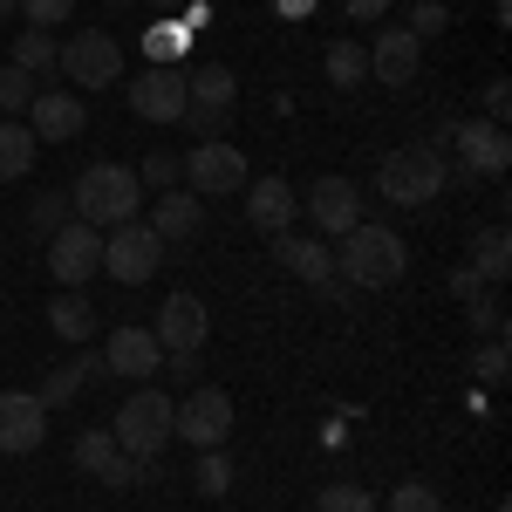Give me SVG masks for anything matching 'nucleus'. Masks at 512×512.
I'll return each instance as SVG.
<instances>
[{"label":"nucleus","instance_id":"nucleus-1","mask_svg":"<svg viewBox=\"0 0 512 512\" xmlns=\"http://www.w3.org/2000/svg\"><path fill=\"white\" fill-rule=\"evenodd\" d=\"M451 185V164H444V151L437 144H396L390 158H383V171H376V192L390 198V205H403V212H424V205H437V192Z\"/></svg>","mask_w":512,"mask_h":512},{"label":"nucleus","instance_id":"nucleus-2","mask_svg":"<svg viewBox=\"0 0 512 512\" xmlns=\"http://www.w3.org/2000/svg\"><path fill=\"white\" fill-rule=\"evenodd\" d=\"M137 205H144V185H137L130 164H89L76 178V192H69V212H76L82 226H96V233L137 219Z\"/></svg>","mask_w":512,"mask_h":512},{"label":"nucleus","instance_id":"nucleus-3","mask_svg":"<svg viewBox=\"0 0 512 512\" xmlns=\"http://www.w3.org/2000/svg\"><path fill=\"white\" fill-rule=\"evenodd\" d=\"M403 267H410L403 239L390 226H369V219L349 226L342 246H335V274L349 280V287H390V280H403Z\"/></svg>","mask_w":512,"mask_h":512},{"label":"nucleus","instance_id":"nucleus-4","mask_svg":"<svg viewBox=\"0 0 512 512\" xmlns=\"http://www.w3.org/2000/svg\"><path fill=\"white\" fill-rule=\"evenodd\" d=\"M110 437H117V451H130V458H158L164 444H171V396H164L158 383H144L137 396H123Z\"/></svg>","mask_w":512,"mask_h":512},{"label":"nucleus","instance_id":"nucleus-5","mask_svg":"<svg viewBox=\"0 0 512 512\" xmlns=\"http://www.w3.org/2000/svg\"><path fill=\"white\" fill-rule=\"evenodd\" d=\"M55 69L69 76V89H110V82H123V41L103 35V28L55 41Z\"/></svg>","mask_w":512,"mask_h":512},{"label":"nucleus","instance_id":"nucleus-6","mask_svg":"<svg viewBox=\"0 0 512 512\" xmlns=\"http://www.w3.org/2000/svg\"><path fill=\"white\" fill-rule=\"evenodd\" d=\"M164 267V239L144 226V219H123L103 233V274L123 280V287H144V280Z\"/></svg>","mask_w":512,"mask_h":512},{"label":"nucleus","instance_id":"nucleus-7","mask_svg":"<svg viewBox=\"0 0 512 512\" xmlns=\"http://www.w3.org/2000/svg\"><path fill=\"white\" fill-rule=\"evenodd\" d=\"M171 437H185L192 451H219V444L233 437V396L198 383L185 403H171Z\"/></svg>","mask_w":512,"mask_h":512},{"label":"nucleus","instance_id":"nucleus-8","mask_svg":"<svg viewBox=\"0 0 512 512\" xmlns=\"http://www.w3.org/2000/svg\"><path fill=\"white\" fill-rule=\"evenodd\" d=\"M178 171L192 178L198 198H233V192H246V151H233L226 137H198Z\"/></svg>","mask_w":512,"mask_h":512},{"label":"nucleus","instance_id":"nucleus-9","mask_svg":"<svg viewBox=\"0 0 512 512\" xmlns=\"http://www.w3.org/2000/svg\"><path fill=\"white\" fill-rule=\"evenodd\" d=\"M48 274L62 280V287H89V274H103V233L69 219L62 233L48 239Z\"/></svg>","mask_w":512,"mask_h":512},{"label":"nucleus","instance_id":"nucleus-10","mask_svg":"<svg viewBox=\"0 0 512 512\" xmlns=\"http://www.w3.org/2000/svg\"><path fill=\"white\" fill-rule=\"evenodd\" d=\"M451 144H458V171L465 178H506V164H512V144H506V130L499 123H485V117H465V123H451Z\"/></svg>","mask_w":512,"mask_h":512},{"label":"nucleus","instance_id":"nucleus-11","mask_svg":"<svg viewBox=\"0 0 512 512\" xmlns=\"http://www.w3.org/2000/svg\"><path fill=\"white\" fill-rule=\"evenodd\" d=\"M151 335H158L164 355H198L205 349V335H212V315H205V301L198 294H171L151 321Z\"/></svg>","mask_w":512,"mask_h":512},{"label":"nucleus","instance_id":"nucleus-12","mask_svg":"<svg viewBox=\"0 0 512 512\" xmlns=\"http://www.w3.org/2000/svg\"><path fill=\"white\" fill-rule=\"evenodd\" d=\"M130 110H137L144 123H178L185 117V69L151 62L144 76H130Z\"/></svg>","mask_w":512,"mask_h":512},{"label":"nucleus","instance_id":"nucleus-13","mask_svg":"<svg viewBox=\"0 0 512 512\" xmlns=\"http://www.w3.org/2000/svg\"><path fill=\"white\" fill-rule=\"evenodd\" d=\"M164 369V349L151 328H110V342H103V376H130V383H151Z\"/></svg>","mask_w":512,"mask_h":512},{"label":"nucleus","instance_id":"nucleus-14","mask_svg":"<svg viewBox=\"0 0 512 512\" xmlns=\"http://www.w3.org/2000/svg\"><path fill=\"white\" fill-rule=\"evenodd\" d=\"M424 69V41L410 35V28H383V35L369 41V82H383V89H410Z\"/></svg>","mask_w":512,"mask_h":512},{"label":"nucleus","instance_id":"nucleus-15","mask_svg":"<svg viewBox=\"0 0 512 512\" xmlns=\"http://www.w3.org/2000/svg\"><path fill=\"white\" fill-rule=\"evenodd\" d=\"M308 226L328 239H342L349 226H362V192H355L349 178H321V185H308Z\"/></svg>","mask_w":512,"mask_h":512},{"label":"nucleus","instance_id":"nucleus-16","mask_svg":"<svg viewBox=\"0 0 512 512\" xmlns=\"http://www.w3.org/2000/svg\"><path fill=\"white\" fill-rule=\"evenodd\" d=\"M41 437H48V410H41V396L0 390V451L21 458V451H41Z\"/></svg>","mask_w":512,"mask_h":512},{"label":"nucleus","instance_id":"nucleus-17","mask_svg":"<svg viewBox=\"0 0 512 512\" xmlns=\"http://www.w3.org/2000/svg\"><path fill=\"white\" fill-rule=\"evenodd\" d=\"M294 212H301V198H294L287 178H253V185H246V226L260 239H280L294 226Z\"/></svg>","mask_w":512,"mask_h":512},{"label":"nucleus","instance_id":"nucleus-18","mask_svg":"<svg viewBox=\"0 0 512 512\" xmlns=\"http://www.w3.org/2000/svg\"><path fill=\"white\" fill-rule=\"evenodd\" d=\"M28 130H35V144H69V137H82V96L76 89H35Z\"/></svg>","mask_w":512,"mask_h":512},{"label":"nucleus","instance_id":"nucleus-19","mask_svg":"<svg viewBox=\"0 0 512 512\" xmlns=\"http://www.w3.org/2000/svg\"><path fill=\"white\" fill-rule=\"evenodd\" d=\"M151 233L164 239V246H178V239H198V226H205V205H198V192H158V205H151V219H144Z\"/></svg>","mask_w":512,"mask_h":512},{"label":"nucleus","instance_id":"nucleus-20","mask_svg":"<svg viewBox=\"0 0 512 512\" xmlns=\"http://www.w3.org/2000/svg\"><path fill=\"white\" fill-rule=\"evenodd\" d=\"M274 260H280L294 280H308V287L335 280V253H328L315 233H280V239H274Z\"/></svg>","mask_w":512,"mask_h":512},{"label":"nucleus","instance_id":"nucleus-21","mask_svg":"<svg viewBox=\"0 0 512 512\" xmlns=\"http://www.w3.org/2000/svg\"><path fill=\"white\" fill-rule=\"evenodd\" d=\"M48 328H55L62 342H89V335H96V308H89V294H82V287H62V294L48 301Z\"/></svg>","mask_w":512,"mask_h":512},{"label":"nucleus","instance_id":"nucleus-22","mask_svg":"<svg viewBox=\"0 0 512 512\" xmlns=\"http://www.w3.org/2000/svg\"><path fill=\"white\" fill-rule=\"evenodd\" d=\"M465 267H472L478 280H506L512 274V233L506 226H485V233L472 239V253H465Z\"/></svg>","mask_w":512,"mask_h":512},{"label":"nucleus","instance_id":"nucleus-23","mask_svg":"<svg viewBox=\"0 0 512 512\" xmlns=\"http://www.w3.org/2000/svg\"><path fill=\"white\" fill-rule=\"evenodd\" d=\"M89 376H103V355H76V362H62V369H48V383H41V410H55V403H69V396L89 383Z\"/></svg>","mask_w":512,"mask_h":512},{"label":"nucleus","instance_id":"nucleus-24","mask_svg":"<svg viewBox=\"0 0 512 512\" xmlns=\"http://www.w3.org/2000/svg\"><path fill=\"white\" fill-rule=\"evenodd\" d=\"M35 171V130L28 123H0V185H14V178H28Z\"/></svg>","mask_w":512,"mask_h":512},{"label":"nucleus","instance_id":"nucleus-25","mask_svg":"<svg viewBox=\"0 0 512 512\" xmlns=\"http://www.w3.org/2000/svg\"><path fill=\"white\" fill-rule=\"evenodd\" d=\"M328 82L335 89H362L369 82V41H328Z\"/></svg>","mask_w":512,"mask_h":512},{"label":"nucleus","instance_id":"nucleus-26","mask_svg":"<svg viewBox=\"0 0 512 512\" xmlns=\"http://www.w3.org/2000/svg\"><path fill=\"white\" fill-rule=\"evenodd\" d=\"M192 485H198V499H226V492H233V458H226V444H219V451H198Z\"/></svg>","mask_w":512,"mask_h":512},{"label":"nucleus","instance_id":"nucleus-27","mask_svg":"<svg viewBox=\"0 0 512 512\" xmlns=\"http://www.w3.org/2000/svg\"><path fill=\"white\" fill-rule=\"evenodd\" d=\"M117 458H123V451H117V437H110V431H82L76 437V472L82 478H103Z\"/></svg>","mask_w":512,"mask_h":512},{"label":"nucleus","instance_id":"nucleus-28","mask_svg":"<svg viewBox=\"0 0 512 512\" xmlns=\"http://www.w3.org/2000/svg\"><path fill=\"white\" fill-rule=\"evenodd\" d=\"M69 219H76L69 212V192H35V205H28V233L35 239H55Z\"/></svg>","mask_w":512,"mask_h":512},{"label":"nucleus","instance_id":"nucleus-29","mask_svg":"<svg viewBox=\"0 0 512 512\" xmlns=\"http://www.w3.org/2000/svg\"><path fill=\"white\" fill-rule=\"evenodd\" d=\"M315 512H376V492L355 485V478H335V485H321Z\"/></svg>","mask_w":512,"mask_h":512},{"label":"nucleus","instance_id":"nucleus-30","mask_svg":"<svg viewBox=\"0 0 512 512\" xmlns=\"http://www.w3.org/2000/svg\"><path fill=\"white\" fill-rule=\"evenodd\" d=\"M14 69H28V76L55 69V35H48V28H28V35L14 41Z\"/></svg>","mask_w":512,"mask_h":512},{"label":"nucleus","instance_id":"nucleus-31","mask_svg":"<svg viewBox=\"0 0 512 512\" xmlns=\"http://www.w3.org/2000/svg\"><path fill=\"white\" fill-rule=\"evenodd\" d=\"M465 321H472L485 342H499V335H506V301H499V294H472V301H465Z\"/></svg>","mask_w":512,"mask_h":512},{"label":"nucleus","instance_id":"nucleus-32","mask_svg":"<svg viewBox=\"0 0 512 512\" xmlns=\"http://www.w3.org/2000/svg\"><path fill=\"white\" fill-rule=\"evenodd\" d=\"M390 512H444V499H437L431 478H403L390 492Z\"/></svg>","mask_w":512,"mask_h":512},{"label":"nucleus","instance_id":"nucleus-33","mask_svg":"<svg viewBox=\"0 0 512 512\" xmlns=\"http://www.w3.org/2000/svg\"><path fill=\"white\" fill-rule=\"evenodd\" d=\"M28 103H35V76L7 62V69H0V110H7V117H21Z\"/></svg>","mask_w":512,"mask_h":512},{"label":"nucleus","instance_id":"nucleus-34","mask_svg":"<svg viewBox=\"0 0 512 512\" xmlns=\"http://www.w3.org/2000/svg\"><path fill=\"white\" fill-rule=\"evenodd\" d=\"M444 21H451V7H444V0H417L403 28H410L417 41H431V35H444Z\"/></svg>","mask_w":512,"mask_h":512},{"label":"nucleus","instance_id":"nucleus-35","mask_svg":"<svg viewBox=\"0 0 512 512\" xmlns=\"http://www.w3.org/2000/svg\"><path fill=\"white\" fill-rule=\"evenodd\" d=\"M14 14H28V28H62L76 14V0H21Z\"/></svg>","mask_w":512,"mask_h":512},{"label":"nucleus","instance_id":"nucleus-36","mask_svg":"<svg viewBox=\"0 0 512 512\" xmlns=\"http://www.w3.org/2000/svg\"><path fill=\"white\" fill-rule=\"evenodd\" d=\"M144 41H151V55H158V62H171V69H178V55H185V41H192V35H185L178 21H158Z\"/></svg>","mask_w":512,"mask_h":512},{"label":"nucleus","instance_id":"nucleus-37","mask_svg":"<svg viewBox=\"0 0 512 512\" xmlns=\"http://www.w3.org/2000/svg\"><path fill=\"white\" fill-rule=\"evenodd\" d=\"M472 376L478 383H506V335L485 342V349H472Z\"/></svg>","mask_w":512,"mask_h":512},{"label":"nucleus","instance_id":"nucleus-38","mask_svg":"<svg viewBox=\"0 0 512 512\" xmlns=\"http://www.w3.org/2000/svg\"><path fill=\"white\" fill-rule=\"evenodd\" d=\"M478 103H485V123H499V130H506V117H512V82H506V76H492Z\"/></svg>","mask_w":512,"mask_h":512},{"label":"nucleus","instance_id":"nucleus-39","mask_svg":"<svg viewBox=\"0 0 512 512\" xmlns=\"http://www.w3.org/2000/svg\"><path fill=\"white\" fill-rule=\"evenodd\" d=\"M137 185H151V192H171V185H178V158H144Z\"/></svg>","mask_w":512,"mask_h":512},{"label":"nucleus","instance_id":"nucleus-40","mask_svg":"<svg viewBox=\"0 0 512 512\" xmlns=\"http://www.w3.org/2000/svg\"><path fill=\"white\" fill-rule=\"evenodd\" d=\"M390 7H396V0H342V14H349V21H383Z\"/></svg>","mask_w":512,"mask_h":512},{"label":"nucleus","instance_id":"nucleus-41","mask_svg":"<svg viewBox=\"0 0 512 512\" xmlns=\"http://www.w3.org/2000/svg\"><path fill=\"white\" fill-rule=\"evenodd\" d=\"M451 294H458V301H472V294H485V280H478L472 267H451Z\"/></svg>","mask_w":512,"mask_h":512},{"label":"nucleus","instance_id":"nucleus-42","mask_svg":"<svg viewBox=\"0 0 512 512\" xmlns=\"http://www.w3.org/2000/svg\"><path fill=\"white\" fill-rule=\"evenodd\" d=\"M164 376H178V383H198V355H164Z\"/></svg>","mask_w":512,"mask_h":512},{"label":"nucleus","instance_id":"nucleus-43","mask_svg":"<svg viewBox=\"0 0 512 512\" xmlns=\"http://www.w3.org/2000/svg\"><path fill=\"white\" fill-rule=\"evenodd\" d=\"M280 14H315V0H280Z\"/></svg>","mask_w":512,"mask_h":512},{"label":"nucleus","instance_id":"nucleus-44","mask_svg":"<svg viewBox=\"0 0 512 512\" xmlns=\"http://www.w3.org/2000/svg\"><path fill=\"white\" fill-rule=\"evenodd\" d=\"M14 7H21V0H0V21H7V14H14Z\"/></svg>","mask_w":512,"mask_h":512},{"label":"nucleus","instance_id":"nucleus-45","mask_svg":"<svg viewBox=\"0 0 512 512\" xmlns=\"http://www.w3.org/2000/svg\"><path fill=\"white\" fill-rule=\"evenodd\" d=\"M492 512H512V506H506V499H499V506H492Z\"/></svg>","mask_w":512,"mask_h":512},{"label":"nucleus","instance_id":"nucleus-46","mask_svg":"<svg viewBox=\"0 0 512 512\" xmlns=\"http://www.w3.org/2000/svg\"><path fill=\"white\" fill-rule=\"evenodd\" d=\"M164 7H185V0H164Z\"/></svg>","mask_w":512,"mask_h":512},{"label":"nucleus","instance_id":"nucleus-47","mask_svg":"<svg viewBox=\"0 0 512 512\" xmlns=\"http://www.w3.org/2000/svg\"><path fill=\"white\" fill-rule=\"evenodd\" d=\"M110 7H123V0H110Z\"/></svg>","mask_w":512,"mask_h":512}]
</instances>
